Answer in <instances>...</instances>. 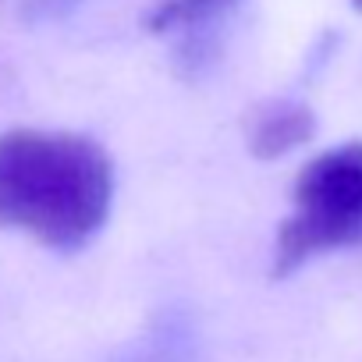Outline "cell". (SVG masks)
<instances>
[{
    "instance_id": "obj_1",
    "label": "cell",
    "mask_w": 362,
    "mask_h": 362,
    "mask_svg": "<svg viewBox=\"0 0 362 362\" xmlns=\"http://www.w3.org/2000/svg\"><path fill=\"white\" fill-rule=\"evenodd\" d=\"M110 203L114 167L100 142L43 128L0 135V228L71 252L107 224Z\"/></svg>"
},
{
    "instance_id": "obj_2",
    "label": "cell",
    "mask_w": 362,
    "mask_h": 362,
    "mask_svg": "<svg viewBox=\"0 0 362 362\" xmlns=\"http://www.w3.org/2000/svg\"><path fill=\"white\" fill-rule=\"evenodd\" d=\"M362 242V146L316 156L295 181V214L277 235V274H291L316 252Z\"/></svg>"
},
{
    "instance_id": "obj_5",
    "label": "cell",
    "mask_w": 362,
    "mask_h": 362,
    "mask_svg": "<svg viewBox=\"0 0 362 362\" xmlns=\"http://www.w3.org/2000/svg\"><path fill=\"white\" fill-rule=\"evenodd\" d=\"M206 4H217V0H185L181 8H185V11H196V8H206Z\"/></svg>"
},
{
    "instance_id": "obj_3",
    "label": "cell",
    "mask_w": 362,
    "mask_h": 362,
    "mask_svg": "<svg viewBox=\"0 0 362 362\" xmlns=\"http://www.w3.org/2000/svg\"><path fill=\"white\" fill-rule=\"evenodd\" d=\"M309 132H313V117L305 107L277 103L256 117V124L249 132V146L259 160H277L288 149H295L298 142H305Z\"/></svg>"
},
{
    "instance_id": "obj_4",
    "label": "cell",
    "mask_w": 362,
    "mask_h": 362,
    "mask_svg": "<svg viewBox=\"0 0 362 362\" xmlns=\"http://www.w3.org/2000/svg\"><path fill=\"white\" fill-rule=\"evenodd\" d=\"M128 362H177V341H174V330L163 327L160 334H153V341H146Z\"/></svg>"
}]
</instances>
